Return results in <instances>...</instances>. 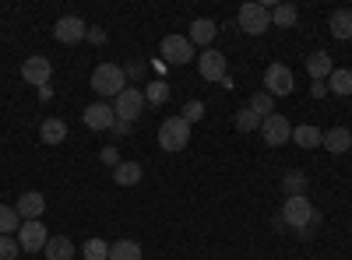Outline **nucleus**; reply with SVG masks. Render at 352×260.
Segmentation results:
<instances>
[{
	"label": "nucleus",
	"mask_w": 352,
	"mask_h": 260,
	"mask_svg": "<svg viewBox=\"0 0 352 260\" xmlns=\"http://www.w3.org/2000/svg\"><path fill=\"white\" fill-rule=\"evenodd\" d=\"M14 211L21 215V222H39V218H43V211H46V197H43L39 190H28V193H21V197H18Z\"/></svg>",
	"instance_id": "nucleus-14"
},
{
	"label": "nucleus",
	"mask_w": 352,
	"mask_h": 260,
	"mask_svg": "<svg viewBox=\"0 0 352 260\" xmlns=\"http://www.w3.org/2000/svg\"><path fill=\"white\" fill-rule=\"evenodd\" d=\"M159 49H162V60H166V64H176V67L190 64L194 56H197V53H194V43H190L187 36H166Z\"/></svg>",
	"instance_id": "nucleus-5"
},
{
	"label": "nucleus",
	"mask_w": 352,
	"mask_h": 260,
	"mask_svg": "<svg viewBox=\"0 0 352 260\" xmlns=\"http://www.w3.org/2000/svg\"><path fill=\"white\" fill-rule=\"evenodd\" d=\"M21 78L28 84H36V88H46L50 78H53V64L46 60V56H25V64H21Z\"/></svg>",
	"instance_id": "nucleus-10"
},
{
	"label": "nucleus",
	"mask_w": 352,
	"mask_h": 260,
	"mask_svg": "<svg viewBox=\"0 0 352 260\" xmlns=\"http://www.w3.org/2000/svg\"><path fill=\"white\" fill-rule=\"evenodd\" d=\"M39 137H43L46 144H64V137H67V123H64L60 117H50V120H43Z\"/></svg>",
	"instance_id": "nucleus-20"
},
{
	"label": "nucleus",
	"mask_w": 352,
	"mask_h": 260,
	"mask_svg": "<svg viewBox=\"0 0 352 260\" xmlns=\"http://www.w3.org/2000/svg\"><path fill=\"white\" fill-rule=\"evenodd\" d=\"M43 253H46V260H71L74 257V243L67 236H50Z\"/></svg>",
	"instance_id": "nucleus-21"
},
{
	"label": "nucleus",
	"mask_w": 352,
	"mask_h": 260,
	"mask_svg": "<svg viewBox=\"0 0 352 260\" xmlns=\"http://www.w3.org/2000/svg\"><path fill=\"white\" fill-rule=\"evenodd\" d=\"M141 243L138 239H116L109 246V260H141Z\"/></svg>",
	"instance_id": "nucleus-22"
},
{
	"label": "nucleus",
	"mask_w": 352,
	"mask_h": 260,
	"mask_svg": "<svg viewBox=\"0 0 352 260\" xmlns=\"http://www.w3.org/2000/svg\"><path fill=\"white\" fill-rule=\"evenodd\" d=\"M99 158H102L106 165H113V169H116V165H120V152H116V148H113V144H109V148H102V155H99Z\"/></svg>",
	"instance_id": "nucleus-34"
},
{
	"label": "nucleus",
	"mask_w": 352,
	"mask_h": 260,
	"mask_svg": "<svg viewBox=\"0 0 352 260\" xmlns=\"http://www.w3.org/2000/svg\"><path fill=\"white\" fill-rule=\"evenodd\" d=\"M300 21V11L292 8V4H275L272 8V25H278V28H292Z\"/></svg>",
	"instance_id": "nucleus-24"
},
{
	"label": "nucleus",
	"mask_w": 352,
	"mask_h": 260,
	"mask_svg": "<svg viewBox=\"0 0 352 260\" xmlns=\"http://www.w3.org/2000/svg\"><path fill=\"white\" fill-rule=\"evenodd\" d=\"M144 102L148 106H162V102H169V84L159 78V81H152L148 88H144Z\"/></svg>",
	"instance_id": "nucleus-29"
},
{
	"label": "nucleus",
	"mask_w": 352,
	"mask_h": 260,
	"mask_svg": "<svg viewBox=\"0 0 352 260\" xmlns=\"http://www.w3.org/2000/svg\"><path fill=\"white\" fill-rule=\"evenodd\" d=\"M141 176H144V169L138 162H120V165L113 169V183L116 187H138Z\"/></svg>",
	"instance_id": "nucleus-18"
},
{
	"label": "nucleus",
	"mask_w": 352,
	"mask_h": 260,
	"mask_svg": "<svg viewBox=\"0 0 352 260\" xmlns=\"http://www.w3.org/2000/svg\"><path fill=\"white\" fill-rule=\"evenodd\" d=\"M197 71H201L204 81H222V78H226V53H219V49H201Z\"/></svg>",
	"instance_id": "nucleus-12"
},
{
	"label": "nucleus",
	"mask_w": 352,
	"mask_h": 260,
	"mask_svg": "<svg viewBox=\"0 0 352 260\" xmlns=\"http://www.w3.org/2000/svg\"><path fill=\"white\" fill-rule=\"evenodd\" d=\"M131 127H134V123H127V120H116V123H113V134H116V137H124V134H131Z\"/></svg>",
	"instance_id": "nucleus-36"
},
{
	"label": "nucleus",
	"mask_w": 352,
	"mask_h": 260,
	"mask_svg": "<svg viewBox=\"0 0 352 260\" xmlns=\"http://www.w3.org/2000/svg\"><path fill=\"white\" fill-rule=\"evenodd\" d=\"M232 123H236V130H243V134H250V130H257L261 127V117L250 109V106H243L236 117H232Z\"/></svg>",
	"instance_id": "nucleus-30"
},
{
	"label": "nucleus",
	"mask_w": 352,
	"mask_h": 260,
	"mask_svg": "<svg viewBox=\"0 0 352 260\" xmlns=\"http://www.w3.org/2000/svg\"><path fill=\"white\" fill-rule=\"evenodd\" d=\"M331 36L335 39H352V8H338L331 14Z\"/></svg>",
	"instance_id": "nucleus-23"
},
{
	"label": "nucleus",
	"mask_w": 352,
	"mask_h": 260,
	"mask_svg": "<svg viewBox=\"0 0 352 260\" xmlns=\"http://www.w3.org/2000/svg\"><path fill=\"white\" fill-rule=\"evenodd\" d=\"M88 39H92V43H106V32H102V28H92V32H88Z\"/></svg>",
	"instance_id": "nucleus-37"
},
{
	"label": "nucleus",
	"mask_w": 352,
	"mask_h": 260,
	"mask_svg": "<svg viewBox=\"0 0 352 260\" xmlns=\"http://www.w3.org/2000/svg\"><path fill=\"white\" fill-rule=\"evenodd\" d=\"M215 32H219V25L212 21V18H194L190 21V43L194 46H201V49H212V39H215Z\"/></svg>",
	"instance_id": "nucleus-15"
},
{
	"label": "nucleus",
	"mask_w": 352,
	"mask_h": 260,
	"mask_svg": "<svg viewBox=\"0 0 352 260\" xmlns=\"http://www.w3.org/2000/svg\"><path fill=\"white\" fill-rule=\"evenodd\" d=\"M320 144H324L331 155H345L352 148V134H349V127H331V130H324V141Z\"/></svg>",
	"instance_id": "nucleus-16"
},
{
	"label": "nucleus",
	"mask_w": 352,
	"mask_h": 260,
	"mask_svg": "<svg viewBox=\"0 0 352 260\" xmlns=\"http://www.w3.org/2000/svg\"><path fill=\"white\" fill-rule=\"evenodd\" d=\"M124 84H127V74H124V67L120 64H99L96 71H92V88L99 92V95H120L124 92Z\"/></svg>",
	"instance_id": "nucleus-2"
},
{
	"label": "nucleus",
	"mask_w": 352,
	"mask_h": 260,
	"mask_svg": "<svg viewBox=\"0 0 352 260\" xmlns=\"http://www.w3.org/2000/svg\"><path fill=\"white\" fill-rule=\"evenodd\" d=\"M328 81H331L328 92H335V95H352V71H331Z\"/></svg>",
	"instance_id": "nucleus-28"
},
{
	"label": "nucleus",
	"mask_w": 352,
	"mask_h": 260,
	"mask_svg": "<svg viewBox=\"0 0 352 260\" xmlns=\"http://www.w3.org/2000/svg\"><path fill=\"white\" fill-rule=\"evenodd\" d=\"M310 95H314V99H324V95H328V84H324V81H314V84H310Z\"/></svg>",
	"instance_id": "nucleus-35"
},
{
	"label": "nucleus",
	"mask_w": 352,
	"mask_h": 260,
	"mask_svg": "<svg viewBox=\"0 0 352 260\" xmlns=\"http://www.w3.org/2000/svg\"><path fill=\"white\" fill-rule=\"evenodd\" d=\"M18 228H21V215L8 204H0V236H11V233H18Z\"/></svg>",
	"instance_id": "nucleus-26"
},
{
	"label": "nucleus",
	"mask_w": 352,
	"mask_h": 260,
	"mask_svg": "<svg viewBox=\"0 0 352 260\" xmlns=\"http://www.w3.org/2000/svg\"><path fill=\"white\" fill-rule=\"evenodd\" d=\"M282 222L292 228H307L310 222H317V211L310 204V197H285V208H282Z\"/></svg>",
	"instance_id": "nucleus-4"
},
{
	"label": "nucleus",
	"mask_w": 352,
	"mask_h": 260,
	"mask_svg": "<svg viewBox=\"0 0 352 260\" xmlns=\"http://www.w3.org/2000/svg\"><path fill=\"white\" fill-rule=\"evenodd\" d=\"M124 74H131V78H141V74H144V67H141V64H131Z\"/></svg>",
	"instance_id": "nucleus-38"
},
{
	"label": "nucleus",
	"mask_w": 352,
	"mask_h": 260,
	"mask_svg": "<svg viewBox=\"0 0 352 260\" xmlns=\"http://www.w3.org/2000/svg\"><path fill=\"white\" fill-rule=\"evenodd\" d=\"M331 71H335V64H331V56H328L324 49H317V53H310V56H307V74H310L314 81L331 78Z\"/></svg>",
	"instance_id": "nucleus-17"
},
{
	"label": "nucleus",
	"mask_w": 352,
	"mask_h": 260,
	"mask_svg": "<svg viewBox=\"0 0 352 260\" xmlns=\"http://www.w3.org/2000/svg\"><path fill=\"white\" fill-rule=\"evenodd\" d=\"M261 137H264V144H268V148H278V144H289L292 127H289V120L282 117V113H272V117L261 120Z\"/></svg>",
	"instance_id": "nucleus-7"
},
{
	"label": "nucleus",
	"mask_w": 352,
	"mask_h": 260,
	"mask_svg": "<svg viewBox=\"0 0 352 260\" xmlns=\"http://www.w3.org/2000/svg\"><path fill=\"white\" fill-rule=\"evenodd\" d=\"M282 190H285L289 197H303V193H307V176H303V172H296V169H292V172H285Z\"/></svg>",
	"instance_id": "nucleus-27"
},
{
	"label": "nucleus",
	"mask_w": 352,
	"mask_h": 260,
	"mask_svg": "<svg viewBox=\"0 0 352 260\" xmlns=\"http://www.w3.org/2000/svg\"><path fill=\"white\" fill-rule=\"evenodd\" d=\"M250 109H254L257 117L264 120V117H272V113H275V99H272L268 92H254V99H250Z\"/></svg>",
	"instance_id": "nucleus-31"
},
{
	"label": "nucleus",
	"mask_w": 352,
	"mask_h": 260,
	"mask_svg": "<svg viewBox=\"0 0 352 260\" xmlns=\"http://www.w3.org/2000/svg\"><path fill=\"white\" fill-rule=\"evenodd\" d=\"M236 18H240V28H243L247 36H261V32H268V28H272V11H268V4H257V0L243 4Z\"/></svg>",
	"instance_id": "nucleus-3"
},
{
	"label": "nucleus",
	"mask_w": 352,
	"mask_h": 260,
	"mask_svg": "<svg viewBox=\"0 0 352 260\" xmlns=\"http://www.w3.org/2000/svg\"><path fill=\"white\" fill-rule=\"evenodd\" d=\"M46 243H50V233H46L43 222H21V228H18V246H21V253L46 250Z\"/></svg>",
	"instance_id": "nucleus-9"
},
{
	"label": "nucleus",
	"mask_w": 352,
	"mask_h": 260,
	"mask_svg": "<svg viewBox=\"0 0 352 260\" xmlns=\"http://www.w3.org/2000/svg\"><path fill=\"white\" fill-rule=\"evenodd\" d=\"M190 144V123L184 117H169L159 127V148L162 152H184Z\"/></svg>",
	"instance_id": "nucleus-1"
},
{
	"label": "nucleus",
	"mask_w": 352,
	"mask_h": 260,
	"mask_svg": "<svg viewBox=\"0 0 352 260\" xmlns=\"http://www.w3.org/2000/svg\"><path fill=\"white\" fill-rule=\"evenodd\" d=\"M292 88H296V81H292V71L285 64H272L268 71H264V92H268L272 99L292 95Z\"/></svg>",
	"instance_id": "nucleus-6"
},
{
	"label": "nucleus",
	"mask_w": 352,
	"mask_h": 260,
	"mask_svg": "<svg viewBox=\"0 0 352 260\" xmlns=\"http://www.w3.org/2000/svg\"><path fill=\"white\" fill-rule=\"evenodd\" d=\"M180 117H184L187 123H197V120H204V106L194 99V102H187V106H184V113H180Z\"/></svg>",
	"instance_id": "nucleus-33"
},
{
	"label": "nucleus",
	"mask_w": 352,
	"mask_h": 260,
	"mask_svg": "<svg viewBox=\"0 0 352 260\" xmlns=\"http://www.w3.org/2000/svg\"><path fill=\"white\" fill-rule=\"evenodd\" d=\"M292 141H296L300 148H320V141H324V130L314 127V123H300V127H292Z\"/></svg>",
	"instance_id": "nucleus-19"
},
{
	"label": "nucleus",
	"mask_w": 352,
	"mask_h": 260,
	"mask_svg": "<svg viewBox=\"0 0 352 260\" xmlns=\"http://www.w3.org/2000/svg\"><path fill=\"white\" fill-rule=\"evenodd\" d=\"M81 120H85V127H92V130H113L116 113H113V106H106V102H92V106L81 113Z\"/></svg>",
	"instance_id": "nucleus-13"
},
{
	"label": "nucleus",
	"mask_w": 352,
	"mask_h": 260,
	"mask_svg": "<svg viewBox=\"0 0 352 260\" xmlns=\"http://www.w3.org/2000/svg\"><path fill=\"white\" fill-rule=\"evenodd\" d=\"M81 257L85 260H109V243L99 239V236H92V239L81 246Z\"/></svg>",
	"instance_id": "nucleus-25"
},
{
	"label": "nucleus",
	"mask_w": 352,
	"mask_h": 260,
	"mask_svg": "<svg viewBox=\"0 0 352 260\" xmlns=\"http://www.w3.org/2000/svg\"><path fill=\"white\" fill-rule=\"evenodd\" d=\"M141 109H144V92L141 88H124L120 95H116V106H113L116 120H127V123H134L141 117Z\"/></svg>",
	"instance_id": "nucleus-8"
},
{
	"label": "nucleus",
	"mask_w": 352,
	"mask_h": 260,
	"mask_svg": "<svg viewBox=\"0 0 352 260\" xmlns=\"http://www.w3.org/2000/svg\"><path fill=\"white\" fill-rule=\"evenodd\" d=\"M21 257V246L14 236H0V260H18Z\"/></svg>",
	"instance_id": "nucleus-32"
},
{
	"label": "nucleus",
	"mask_w": 352,
	"mask_h": 260,
	"mask_svg": "<svg viewBox=\"0 0 352 260\" xmlns=\"http://www.w3.org/2000/svg\"><path fill=\"white\" fill-rule=\"evenodd\" d=\"M53 36H56V43H64V46H74V43H81V39H88V25L78 18V14H67V18H60L53 25Z\"/></svg>",
	"instance_id": "nucleus-11"
}]
</instances>
